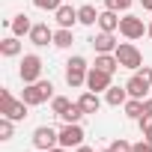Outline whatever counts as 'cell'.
<instances>
[{"instance_id": "3957f363", "label": "cell", "mask_w": 152, "mask_h": 152, "mask_svg": "<svg viewBox=\"0 0 152 152\" xmlns=\"http://www.w3.org/2000/svg\"><path fill=\"white\" fill-rule=\"evenodd\" d=\"M21 99H24L30 107H39V104H45V102H51V99H54V84H51V81H45V78H39L36 84H24Z\"/></svg>"}, {"instance_id": "4dcf8cb0", "label": "cell", "mask_w": 152, "mask_h": 152, "mask_svg": "<svg viewBox=\"0 0 152 152\" xmlns=\"http://www.w3.org/2000/svg\"><path fill=\"white\" fill-rule=\"evenodd\" d=\"M75 152H96V149H93V146H87V143H81V146L75 149Z\"/></svg>"}, {"instance_id": "e575fe53", "label": "cell", "mask_w": 152, "mask_h": 152, "mask_svg": "<svg viewBox=\"0 0 152 152\" xmlns=\"http://www.w3.org/2000/svg\"><path fill=\"white\" fill-rule=\"evenodd\" d=\"M36 152H51V149H36Z\"/></svg>"}, {"instance_id": "d590c367", "label": "cell", "mask_w": 152, "mask_h": 152, "mask_svg": "<svg viewBox=\"0 0 152 152\" xmlns=\"http://www.w3.org/2000/svg\"><path fill=\"white\" fill-rule=\"evenodd\" d=\"M102 152H113V149H110V146H107V149H102Z\"/></svg>"}, {"instance_id": "1f68e13d", "label": "cell", "mask_w": 152, "mask_h": 152, "mask_svg": "<svg viewBox=\"0 0 152 152\" xmlns=\"http://www.w3.org/2000/svg\"><path fill=\"white\" fill-rule=\"evenodd\" d=\"M140 6H143L146 12H152V0H140Z\"/></svg>"}, {"instance_id": "8992f818", "label": "cell", "mask_w": 152, "mask_h": 152, "mask_svg": "<svg viewBox=\"0 0 152 152\" xmlns=\"http://www.w3.org/2000/svg\"><path fill=\"white\" fill-rule=\"evenodd\" d=\"M42 57L39 54H24V60H21V66H18V75H21V81L24 84H36L39 78H42Z\"/></svg>"}, {"instance_id": "2e32d148", "label": "cell", "mask_w": 152, "mask_h": 152, "mask_svg": "<svg viewBox=\"0 0 152 152\" xmlns=\"http://www.w3.org/2000/svg\"><path fill=\"white\" fill-rule=\"evenodd\" d=\"M128 99H131V96H128V90H125V87H110V90L104 93V102H107L110 107H122Z\"/></svg>"}, {"instance_id": "83f0119b", "label": "cell", "mask_w": 152, "mask_h": 152, "mask_svg": "<svg viewBox=\"0 0 152 152\" xmlns=\"http://www.w3.org/2000/svg\"><path fill=\"white\" fill-rule=\"evenodd\" d=\"M131 146H134V143H128V140H122V137H116V140L110 143L113 152H131Z\"/></svg>"}, {"instance_id": "44dd1931", "label": "cell", "mask_w": 152, "mask_h": 152, "mask_svg": "<svg viewBox=\"0 0 152 152\" xmlns=\"http://www.w3.org/2000/svg\"><path fill=\"white\" fill-rule=\"evenodd\" d=\"M72 45H75V33L72 30H66V27L54 30V48H72Z\"/></svg>"}, {"instance_id": "ffe728a7", "label": "cell", "mask_w": 152, "mask_h": 152, "mask_svg": "<svg viewBox=\"0 0 152 152\" xmlns=\"http://www.w3.org/2000/svg\"><path fill=\"white\" fill-rule=\"evenodd\" d=\"M99 15H102V12H96V6H90V3L78 6V21H81L84 27H93V24H99Z\"/></svg>"}, {"instance_id": "9a60e30c", "label": "cell", "mask_w": 152, "mask_h": 152, "mask_svg": "<svg viewBox=\"0 0 152 152\" xmlns=\"http://www.w3.org/2000/svg\"><path fill=\"white\" fill-rule=\"evenodd\" d=\"M99 30H104V33L119 30V12H113V9H102V15H99Z\"/></svg>"}, {"instance_id": "836d02e7", "label": "cell", "mask_w": 152, "mask_h": 152, "mask_svg": "<svg viewBox=\"0 0 152 152\" xmlns=\"http://www.w3.org/2000/svg\"><path fill=\"white\" fill-rule=\"evenodd\" d=\"M146 24H149V30H146V36H149V39H152V18H149V21H146Z\"/></svg>"}, {"instance_id": "7c38bea8", "label": "cell", "mask_w": 152, "mask_h": 152, "mask_svg": "<svg viewBox=\"0 0 152 152\" xmlns=\"http://www.w3.org/2000/svg\"><path fill=\"white\" fill-rule=\"evenodd\" d=\"M54 21H57L60 27H66V30H72L75 24H81V21H78V9H75V6H66V3L54 12Z\"/></svg>"}, {"instance_id": "484cf974", "label": "cell", "mask_w": 152, "mask_h": 152, "mask_svg": "<svg viewBox=\"0 0 152 152\" xmlns=\"http://www.w3.org/2000/svg\"><path fill=\"white\" fill-rule=\"evenodd\" d=\"M102 3H104V9H113V12H128L134 0H102Z\"/></svg>"}, {"instance_id": "6da1fadb", "label": "cell", "mask_w": 152, "mask_h": 152, "mask_svg": "<svg viewBox=\"0 0 152 152\" xmlns=\"http://www.w3.org/2000/svg\"><path fill=\"white\" fill-rule=\"evenodd\" d=\"M0 116H9V119L21 122V119L30 116V104H27L24 99H15V96L3 87V90H0Z\"/></svg>"}, {"instance_id": "d6a6232c", "label": "cell", "mask_w": 152, "mask_h": 152, "mask_svg": "<svg viewBox=\"0 0 152 152\" xmlns=\"http://www.w3.org/2000/svg\"><path fill=\"white\" fill-rule=\"evenodd\" d=\"M51 152H69V149H66V146H54Z\"/></svg>"}, {"instance_id": "7402d4cb", "label": "cell", "mask_w": 152, "mask_h": 152, "mask_svg": "<svg viewBox=\"0 0 152 152\" xmlns=\"http://www.w3.org/2000/svg\"><path fill=\"white\" fill-rule=\"evenodd\" d=\"M122 107H125V116L128 119H140L143 116V99H128Z\"/></svg>"}, {"instance_id": "d4e9b609", "label": "cell", "mask_w": 152, "mask_h": 152, "mask_svg": "<svg viewBox=\"0 0 152 152\" xmlns=\"http://www.w3.org/2000/svg\"><path fill=\"white\" fill-rule=\"evenodd\" d=\"M69 107H72V102H69L66 96H54V99H51V110H54V116H60V113H66Z\"/></svg>"}, {"instance_id": "9c48e42d", "label": "cell", "mask_w": 152, "mask_h": 152, "mask_svg": "<svg viewBox=\"0 0 152 152\" xmlns=\"http://www.w3.org/2000/svg\"><path fill=\"white\" fill-rule=\"evenodd\" d=\"M110 87H113V75H110V72H102V69H96V66H90L87 90H93V93H107Z\"/></svg>"}, {"instance_id": "7a4b0ae2", "label": "cell", "mask_w": 152, "mask_h": 152, "mask_svg": "<svg viewBox=\"0 0 152 152\" xmlns=\"http://www.w3.org/2000/svg\"><path fill=\"white\" fill-rule=\"evenodd\" d=\"M125 90L131 99H146L152 93V66H140L131 78L125 81Z\"/></svg>"}, {"instance_id": "e0dca14e", "label": "cell", "mask_w": 152, "mask_h": 152, "mask_svg": "<svg viewBox=\"0 0 152 152\" xmlns=\"http://www.w3.org/2000/svg\"><path fill=\"white\" fill-rule=\"evenodd\" d=\"M78 104L84 107V113H99V107H102V99H99V93H93V90H87V93H81V99H78Z\"/></svg>"}, {"instance_id": "30bf717a", "label": "cell", "mask_w": 152, "mask_h": 152, "mask_svg": "<svg viewBox=\"0 0 152 152\" xmlns=\"http://www.w3.org/2000/svg\"><path fill=\"white\" fill-rule=\"evenodd\" d=\"M33 146L36 149H54V146H60V131L51 128V125H39L33 131Z\"/></svg>"}, {"instance_id": "cb8c5ba5", "label": "cell", "mask_w": 152, "mask_h": 152, "mask_svg": "<svg viewBox=\"0 0 152 152\" xmlns=\"http://www.w3.org/2000/svg\"><path fill=\"white\" fill-rule=\"evenodd\" d=\"M12 134H15V119H9V116H0V140H12Z\"/></svg>"}, {"instance_id": "277c9868", "label": "cell", "mask_w": 152, "mask_h": 152, "mask_svg": "<svg viewBox=\"0 0 152 152\" xmlns=\"http://www.w3.org/2000/svg\"><path fill=\"white\" fill-rule=\"evenodd\" d=\"M87 75H90V66H87V60H84L81 54L69 57V63H66V84H69L72 90L87 87Z\"/></svg>"}, {"instance_id": "f546056e", "label": "cell", "mask_w": 152, "mask_h": 152, "mask_svg": "<svg viewBox=\"0 0 152 152\" xmlns=\"http://www.w3.org/2000/svg\"><path fill=\"white\" fill-rule=\"evenodd\" d=\"M143 113H152V99H149V96L143 99Z\"/></svg>"}, {"instance_id": "5b68a950", "label": "cell", "mask_w": 152, "mask_h": 152, "mask_svg": "<svg viewBox=\"0 0 152 152\" xmlns=\"http://www.w3.org/2000/svg\"><path fill=\"white\" fill-rule=\"evenodd\" d=\"M113 54H116V60H119V66H122V69L137 72V69L143 66V54H140V48H137V45H131V42H119Z\"/></svg>"}, {"instance_id": "ac0fdd59", "label": "cell", "mask_w": 152, "mask_h": 152, "mask_svg": "<svg viewBox=\"0 0 152 152\" xmlns=\"http://www.w3.org/2000/svg\"><path fill=\"white\" fill-rule=\"evenodd\" d=\"M96 69H102V72H116V69H122L119 66V60H116V54H96V63H93Z\"/></svg>"}, {"instance_id": "603a6c76", "label": "cell", "mask_w": 152, "mask_h": 152, "mask_svg": "<svg viewBox=\"0 0 152 152\" xmlns=\"http://www.w3.org/2000/svg\"><path fill=\"white\" fill-rule=\"evenodd\" d=\"M84 116H87V113H84V107H81L78 102H72V107H69L66 113H60V119H63V122H81Z\"/></svg>"}, {"instance_id": "4fadbf2b", "label": "cell", "mask_w": 152, "mask_h": 152, "mask_svg": "<svg viewBox=\"0 0 152 152\" xmlns=\"http://www.w3.org/2000/svg\"><path fill=\"white\" fill-rule=\"evenodd\" d=\"M9 30H12V36H30V30H33V21H30V15H24V12H18V15H12V21H9Z\"/></svg>"}, {"instance_id": "52a82bcc", "label": "cell", "mask_w": 152, "mask_h": 152, "mask_svg": "<svg viewBox=\"0 0 152 152\" xmlns=\"http://www.w3.org/2000/svg\"><path fill=\"white\" fill-rule=\"evenodd\" d=\"M146 30H149V24H143V18H137V15H122V18H119V33H122L128 42L143 39Z\"/></svg>"}, {"instance_id": "f1b7e54d", "label": "cell", "mask_w": 152, "mask_h": 152, "mask_svg": "<svg viewBox=\"0 0 152 152\" xmlns=\"http://www.w3.org/2000/svg\"><path fill=\"white\" fill-rule=\"evenodd\" d=\"M131 152H152V143H149V140H140V143L131 146Z\"/></svg>"}, {"instance_id": "4316f807", "label": "cell", "mask_w": 152, "mask_h": 152, "mask_svg": "<svg viewBox=\"0 0 152 152\" xmlns=\"http://www.w3.org/2000/svg\"><path fill=\"white\" fill-rule=\"evenodd\" d=\"M33 6L42 9V12H57L63 6V0H33Z\"/></svg>"}, {"instance_id": "8fae6325", "label": "cell", "mask_w": 152, "mask_h": 152, "mask_svg": "<svg viewBox=\"0 0 152 152\" xmlns=\"http://www.w3.org/2000/svg\"><path fill=\"white\" fill-rule=\"evenodd\" d=\"M30 42H33L36 48L54 45V30H51L48 24H33V30H30Z\"/></svg>"}, {"instance_id": "ba28073f", "label": "cell", "mask_w": 152, "mask_h": 152, "mask_svg": "<svg viewBox=\"0 0 152 152\" xmlns=\"http://www.w3.org/2000/svg\"><path fill=\"white\" fill-rule=\"evenodd\" d=\"M84 128H81V122H63V128H60V146H66V149H78L81 143H84Z\"/></svg>"}, {"instance_id": "5bb4252c", "label": "cell", "mask_w": 152, "mask_h": 152, "mask_svg": "<svg viewBox=\"0 0 152 152\" xmlns=\"http://www.w3.org/2000/svg\"><path fill=\"white\" fill-rule=\"evenodd\" d=\"M116 39H113V33H99V36H93V48H96V54H113L116 51Z\"/></svg>"}, {"instance_id": "d6986e66", "label": "cell", "mask_w": 152, "mask_h": 152, "mask_svg": "<svg viewBox=\"0 0 152 152\" xmlns=\"http://www.w3.org/2000/svg\"><path fill=\"white\" fill-rule=\"evenodd\" d=\"M21 39L18 36H6V39H0V54H3V57H18L21 54Z\"/></svg>"}]
</instances>
